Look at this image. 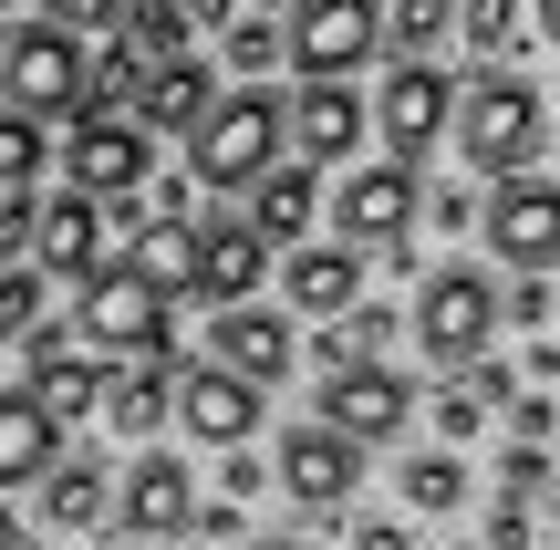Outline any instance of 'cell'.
<instances>
[{"instance_id": "obj_1", "label": "cell", "mask_w": 560, "mask_h": 550, "mask_svg": "<svg viewBox=\"0 0 560 550\" xmlns=\"http://www.w3.org/2000/svg\"><path fill=\"white\" fill-rule=\"evenodd\" d=\"M446 136H457V156L478 166L488 187L499 177H529L540 166V136H550V104L529 73H509V62H478V73L457 83V115H446Z\"/></svg>"}, {"instance_id": "obj_2", "label": "cell", "mask_w": 560, "mask_h": 550, "mask_svg": "<svg viewBox=\"0 0 560 550\" xmlns=\"http://www.w3.org/2000/svg\"><path fill=\"white\" fill-rule=\"evenodd\" d=\"M260 166H280V94L270 83H240V94H219L187 125V177L198 187H249Z\"/></svg>"}, {"instance_id": "obj_3", "label": "cell", "mask_w": 560, "mask_h": 550, "mask_svg": "<svg viewBox=\"0 0 560 550\" xmlns=\"http://www.w3.org/2000/svg\"><path fill=\"white\" fill-rule=\"evenodd\" d=\"M73 332L94 353H136V364H166V291L136 281L125 260H94L83 270V302H73Z\"/></svg>"}, {"instance_id": "obj_4", "label": "cell", "mask_w": 560, "mask_h": 550, "mask_svg": "<svg viewBox=\"0 0 560 550\" xmlns=\"http://www.w3.org/2000/svg\"><path fill=\"white\" fill-rule=\"evenodd\" d=\"M405 332H416L425 364H478L488 332H499V281H488V270H425Z\"/></svg>"}, {"instance_id": "obj_5", "label": "cell", "mask_w": 560, "mask_h": 550, "mask_svg": "<svg viewBox=\"0 0 560 550\" xmlns=\"http://www.w3.org/2000/svg\"><path fill=\"white\" fill-rule=\"evenodd\" d=\"M73 94H83V42L73 32H52V21L0 32V115L52 125V115H73Z\"/></svg>"}, {"instance_id": "obj_6", "label": "cell", "mask_w": 560, "mask_h": 550, "mask_svg": "<svg viewBox=\"0 0 560 550\" xmlns=\"http://www.w3.org/2000/svg\"><path fill=\"white\" fill-rule=\"evenodd\" d=\"M478 239L499 249L520 281L560 270V177H499V187L478 198Z\"/></svg>"}, {"instance_id": "obj_7", "label": "cell", "mask_w": 560, "mask_h": 550, "mask_svg": "<svg viewBox=\"0 0 560 550\" xmlns=\"http://www.w3.org/2000/svg\"><path fill=\"white\" fill-rule=\"evenodd\" d=\"M446 115H457V73H446V62H395L384 94L363 104V125L395 145V166H425V156H436Z\"/></svg>"}, {"instance_id": "obj_8", "label": "cell", "mask_w": 560, "mask_h": 550, "mask_svg": "<svg viewBox=\"0 0 560 550\" xmlns=\"http://www.w3.org/2000/svg\"><path fill=\"white\" fill-rule=\"evenodd\" d=\"M384 52V0H291V32H280V62L301 73H363Z\"/></svg>"}, {"instance_id": "obj_9", "label": "cell", "mask_w": 560, "mask_h": 550, "mask_svg": "<svg viewBox=\"0 0 560 550\" xmlns=\"http://www.w3.org/2000/svg\"><path fill=\"white\" fill-rule=\"evenodd\" d=\"M416 166H342V187H332V208H322V219H332V239L342 249H363V260H374L384 239H405V229H416Z\"/></svg>"}, {"instance_id": "obj_10", "label": "cell", "mask_w": 560, "mask_h": 550, "mask_svg": "<svg viewBox=\"0 0 560 550\" xmlns=\"http://www.w3.org/2000/svg\"><path fill=\"white\" fill-rule=\"evenodd\" d=\"M270 478H280V499H291V510L332 519V510H353V489H363V447H353V436H332V426L312 416V426H291V436H280Z\"/></svg>"}, {"instance_id": "obj_11", "label": "cell", "mask_w": 560, "mask_h": 550, "mask_svg": "<svg viewBox=\"0 0 560 550\" xmlns=\"http://www.w3.org/2000/svg\"><path fill=\"white\" fill-rule=\"evenodd\" d=\"M312 416L332 436H353V447H384V436L416 426V385H405L395 364H342V374H322V406Z\"/></svg>"}, {"instance_id": "obj_12", "label": "cell", "mask_w": 560, "mask_h": 550, "mask_svg": "<svg viewBox=\"0 0 560 550\" xmlns=\"http://www.w3.org/2000/svg\"><path fill=\"white\" fill-rule=\"evenodd\" d=\"M62 166H73L83 198H136L145 177H156V145H145L136 115H73V145H62Z\"/></svg>"}, {"instance_id": "obj_13", "label": "cell", "mask_w": 560, "mask_h": 550, "mask_svg": "<svg viewBox=\"0 0 560 550\" xmlns=\"http://www.w3.org/2000/svg\"><path fill=\"white\" fill-rule=\"evenodd\" d=\"M280 145H291L301 166H353V145H363V94H353V73L301 83V94L280 104Z\"/></svg>"}, {"instance_id": "obj_14", "label": "cell", "mask_w": 560, "mask_h": 550, "mask_svg": "<svg viewBox=\"0 0 560 550\" xmlns=\"http://www.w3.org/2000/svg\"><path fill=\"white\" fill-rule=\"evenodd\" d=\"M270 281V239L249 219H198V239H187V291H198L208 312L219 302H260Z\"/></svg>"}, {"instance_id": "obj_15", "label": "cell", "mask_w": 560, "mask_h": 550, "mask_svg": "<svg viewBox=\"0 0 560 550\" xmlns=\"http://www.w3.org/2000/svg\"><path fill=\"white\" fill-rule=\"evenodd\" d=\"M166 426H187L198 447H249V436H260V385H240L229 364H187Z\"/></svg>"}, {"instance_id": "obj_16", "label": "cell", "mask_w": 560, "mask_h": 550, "mask_svg": "<svg viewBox=\"0 0 560 550\" xmlns=\"http://www.w3.org/2000/svg\"><path fill=\"white\" fill-rule=\"evenodd\" d=\"M208 364H229L240 385H280V374L301 364V332H291V312L219 302V323H208Z\"/></svg>"}, {"instance_id": "obj_17", "label": "cell", "mask_w": 560, "mask_h": 550, "mask_svg": "<svg viewBox=\"0 0 560 550\" xmlns=\"http://www.w3.org/2000/svg\"><path fill=\"white\" fill-rule=\"evenodd\" d=\"M21 260L42 270V281H83V270L104 260V208L83 198V187H62V198H32V249Z\"/></svg>"}, {"instance_id": "obj_18", "label": "cell", "mask_w": 560, "mask_h": 550, "mask_svg": "<svg viewBox=\"0 0 560 550\" xmlns=\"http://www.w3.org/2000/svg\"><path fill=\"white\" fill-rule=\"evenodd\" d=\"M187 510H198V478H187V457H166V447H145L136 468L115 478V519L136 540H177Z\"/></svg>"}, {"instance_id": "obj_19", "label": "cell", "mask_w": 560, "mask_h": 550, "mask_svg": "<svg viewBox=\"0 0 560 550\" xmlns=\"http://www.w3.org/2000/svg\"><path fill=\"white\" fill-rule=\"evenodd\" d=\"M21 364H32V406L52 416V426H83V416L104 406V364H83V353L62 343L52 323H32V332H21Z\"/></svg>"}, {"instance_id": "obj_20", "label": "cell", "mask_w": 560, "mask_h": 550, "mask_svg": "<svg viewBox=\"0 0 560 550\" xmlns=\"http://www.w3.org/2000/svg\"><path fill=\"white\" fill-rule=\"evenodd\" d=\"M208 104H219V73H208L198 52H166L156 73H136V104H125V115H136L145 136H187Z\"/></svg>"}, {"instance_id": "obj_21", "label": "cell", "mask_w": 560, "mask_h": 550, "mask_svg": "<svg viewBox=\"0 0 560 550\" xmlns=\"http://www.w3.org/2000/svg\"><path fill=\"white\" fill-rule=\"evenodd\" d=\"M280 302L291 312H312V323H332L342 302H363V249H291V260H280Z\"/></svg>"}, {"instance_id": "obj_22", "label": "cell", "mask_w": 560, "mask_h": 550, "mask_svg": "<svg viewBox=\"0 0 560 550\" xmlns=\"http://www.w3.org/2000/svg\"><path fill=\"white\" fill-rule=\"evenodd\" d=\"M32 489H42V530H104V519H115V478H104V457H52Z\"/></svg>"}, {"instance_id": "obj_23", "label": "cell", "mask_w": 560, "mask_h": 550, "mask_svg": "<svg viewBox=\"0 0 560 550\" xmlns=\"http://www.w3.org/2000/svg\"><path fill=\"white\" fill-rule=\"evenodd\" d=\"M166 406H177V374H166V364H125V374H104V426H115V436H136V447H156V436H166Z\"/></svg>"}, {"instance_id": "obj_24", "label": "cell", "mask_w": 560, "mask_h": 550, "mask_svg": "<svg viewBox=\"0 0 560 550\" xmlns=\"http://www.w3.org/2000/svg\"><path fill=\"white\" fill-rule=\"evenodd\" d=\"M322 219V187H312V166H260L249 177V229H260L270 249H301V229Z\"/></svg>"}, {"instance_id": "obj_25", "label": "cell", "mask_w": 560, "mask_h": 550, "mask_svg": "<svg viewBox=\"0 0 560 550\" xmlns=\"http://www.w3.org/2000/svg\"><path fill=\"white\" fill-rule=\"evenodd\" d=\"M229 11H240V0H125V42L166 62V52H187L198 32H219Z\"/></svg>"}, {"instance_id": "obj_26", "label": "cell", "mask_w": 560, "mask_h": 550, "mask_svg": "<svg viewBox=\"0 0 560 550\" xmlns=\"http://www.w3.org/2000/svg\"><path fill=\"white\" fill-rule=\"evenodd\" d=\"M52 457H62V426L32 406V395H0V499H11V489H32Z\"/></svg>"}, {"instance_id": "obj_27", "label": "cell", "mask_w": 560, "mask_h": 550, "mask_svg": "<svg viewBox=\"0 0 560 550\" xmlns=\"http://www.w3.org/2000/svg\"><path fill=\"white\" fill-rule=\"evenodd\" d=\"M395 489H405V510L446 519V510H467V457H457V447H416V457L395 468Z\"/></svg>"}, {"instance_id": "obj_28", "label": "cell", "mask_w": 560, "mask_h": 550, "mask_svg": "<svg viewBox=\"0 0 560 550\" xmlns=\"http://www.w3.org/2000/svg\"><path fill=\"white\" fill-rule=\"evenodd\" d=\"M136 73H145V52H136L125 32H104V62H83L73 115H125V104H136Z\"/></svg>"}, {"instance_id": "obj_29", "label": "cell", "mask_w": 560, "mask_h": 550, "mask_svg": "<svg viewBox=\"0 0 560 550\" xmlns=\"http://www.w3.org/2000/svg\"><path fill=\"white\" fill-rule=\"evenodd\" d=\"M187 239H198V219H145L125 270H136V281H156L166 302H177V291H187Z\"/></svg>"}, {"instance_id": "obj_30", "label": "cell", "mask_w": 560, "mask_h": 550, "mask_svg": "<svg viewBox=\"0 0 560 550\" xmlns=\"http://www.w3.org/2000/svg\"><path fill=\"white\" fill-rule=\"evenodd\" d=\"M457 32V0H384V42L405 62H436V42Z\"/></svg>"}, {"instance_id": "obj_31", "label": "cell", "mask_w": 560, "mask_h": 550, "mask_svg": "<svg viewBox=\"0 0 560 550\" xmlns=\"http://www.w3.org/2000/svg\"><path fill=\"white\" fill-rule=\"evenodd\" d=\"M219 62L260 83L270 62H280V21H270V11H229V21H219Z\"/></svg>"}, {"instance_id": "obj_32", "label": "cell", "mask_w": 560, "mask_h": 550, "mask_svg": "<svg viewBox=\"0 0 560 550\" xmlns=\"http://www.w3.org/2000/svg\"><path fill=\"white\" fill-rule=\"evenodd\" d=\"M457 42L478 62H509V42H520V0H457Z\"/></svg>"}, {"instance_id": "obj_33", "label": "cell", "mask_w": 560, "mask_h": 550, "mask_svg": "<svg viewBox=\"0 0 560 550\" xmlns=\"http://www.w3.org/2000/svg\"><path fill=\"white\" fill-rule=\"evenodd\" d=\"M32 323H42V270L11 260V270H0V343H21Z\"/></svg>"}, {"instance_id": "obj_34", "label": "cell", "mask_w": 560, "mask_h": 550, "mask_svg": "<svg viewBox=\"0 0 560 550\" xmlns=\"http://www.w3.org/2000/svg\"><path fill=\"white\" fill-rule=\"evenodd\" d=\"M32 177H42V125L0 115V187H32Z\"/></svg>"}, {"instance_id": "obj_35", "label": "cell", "mask_w": 560, "mask_h": 550, "mask_svg": "<svg viewBox=\"0 0 560 550\" xmlns=\"http://www.w3.org/2000/svg\"><path fill=\"white\" fill-rule=\"evenodd\" d=\"M499 489H509V499H550V457L509 436V447H499Z\"/></svg>"}, {"instance_id": "obj_36", "label": "cell", "mask_w": 560, "mask_h": 550, "mask_svg": "<svg viewBox=\"0 0 560 550\" xmlns=\"http://www.w3.org/2000/svg\"><path fill=\"white\" fill-rule=\"evenodd\" d=\"M478 426H488V406H478L467 385H446V395H436V447H467Z\"/></svg>"}, {"instance_id": "obj_37", "label": "cell", "mask_w": 560, "mask_h": 550, "mask_svg": "<svg viewBox=\"0 0 560 550\" xmlns=\"http://www.w3.org/2000/svg\"><path fill=\"white\" fill-rule=\"evenodd\" d=\"M52 32H125V0H52Z\"/></svg>"}, {"instance_id": "obj_38", "label": "cell", "mask_w": 560, "mask_h": 550, "mask_svg": "<svg viewBox=\"0 0 560 550\" xmlns=\"http://www.w3.org/2000/svg\"><path fill=\"white\" fill-rule=\"evenodd\" d=\"M177 540H249V519H240V499H198Z\"/></svg>"}, {"instance_id": "obj_39", "label": "cell", "mask_w": 560, "mask_h": 550, "mask_svg": "<svg viewBox=\"0 0 560 550\" xmlns=\"http://www.w3.org/2000/svg\"><path fill=\"white\" fill-rule=\"evenodd\" d=\"M270 489V457H249V447H219V499H260Z\"/></svg>"}, {"instance_id": "obj_40", "label": "cell", "mask_w": 560, "mask_h": 550, "mask_svg": "<svg viewBox=\"0 0 560 550\" xmlns=\"http://www.w3.org/2000/svg\"><path fill=\"white\" fill-rule=\"evenodd\" d=\"M478 550H529V499H509V489L488 499V540Z\"/></svg>"}, {"instance_id": "obj_41", "label": "cell", "mask_w": 560, "mask_h": 550, "mask_svg": "<svg viewBox=\"0 0 560 550\" xmlns=\"http://www.w3.org/2000/svg\"><path fill=\"white\" fill-rule=\"evenodd\" d=\"M32 249V187H0V270Z\"/></svg>"}, {"instance_id": "obj_42", "label": "cell", "mask_w": 560, "mask_h": 550, "mask_svg": "<svg viewBox=\"0 0 560 550\" xmlns=\"http://www.w3.org/2000/svg\"><path fill=\"white\" fill-rule=\"evenodd\" d=\"M416 219H436V229H478V187H436V198H416Z\"/></svg>"}, {"instance_id": "obj_43", "label": "cell", "mask_w": 560, "mask_h": 550, "mask_svg": "<svg viewBox=\"0 0 560 550\" xmlns=\"http://www.w3.org/2000/svg\"><path fill=\"white\" fill-rule=\"evenodd\" d=\"M550 426H560V406H550V395H509V436H520V447H540Z\"/></svg>"}, {"instance_id": "obj_44", "label": "cell", "mask_w": 560, "mask_h": 550, "mask_svg": "<svg viewBox=\"0 0 560 550\" xmlns=\"http://www.w3.org/2000/svg\"><path fill=\"white\" fill-rule=\"evenodd\" d=\"M467 395H478V406H509V395H520V364H488L478 353V364H467Z\"/></svg>"}, {"instance_id": "obj_45", "label": "cell", "mask_w": 560, "mask_h": 550, "mask_svg": "<svg viewBox=\"0 0 560 550\" xmlns=\"http://www.w3.org/2000/svg\"><path fill=\"white\" fill-rule=\"evenodd\" d=\"M499 323L540 332V323H550V281H520V291H509V302H499Z\"/></svg>"}, {"instance_id": "obj_46", "label": "cell", "mask_w": 560, "mask_h": 550, "mask_svg": "<svg viewBox=\"0 0 560 550\" xmlns=\"http://www.w3.org/2000/svg\"><path fill=\"white\" fill-rule=\"evenodd\" d=\"M353 550H416V530L384 519V510H363V519H353Z\"/></svg>"}, {"instance_id": "obj_47", "label": "cell", "mask_w": 560, "mask_h": 550, "mask_svg": "<svg viewBox=\"0 0 560 550\" xmlns=\"http://www.w3.org/2000/svg\"><path fill=\"white\" fill-rule=\"evenodd\" d=\"M529 374H540V385L560 374V332H540V343H529Z\"/></svg>"}, {"instance_id": "obj_48", "label": "cell", "mask_w": 560, "mask_h": 550, "mask_svg": "<svg viewBox=\"0 0 560 550\" xmlns=\"http://www.w3.org/2000/svg\"><path fill=\"white\" fill-rule=\"evenodd\" d=\"M529 21H540V42H560V0H529Z\"/></svg>"}, {"instance_id": "obj_49", "label": "cell", "mask_w": 560, "mask_h": 550, "mask_svg": "<svg viewBox=\"0 0 560 550\" xmlns=\"http://www.w3.org/2000/svg\"><path fill=\"white\" fill-rule=\"evenodd\" d=\"M240 550H301V540H240Z\"/></svg>"}, {"instance_id": "obj_50", "label": "cell", "mask_w": 560, "mask_h": 550, "mask_svg": "<svg viewBox=\"0 0 560 550\" xmlns=\"http://www.w3.org/2000/svg\"><path fill=\"white\" fill-rule=\"evenodd\" d=\"M11 540H21V530H11V510H0V550H11Z\"/></svg>"}, {"instance_id": "obj_51", "label": "cell", "mask_w": 560, "mask_h": 550, "mask_svg": "<svg viewBox=\"0 0 560 550\" xmlns=\"http://www.w3.org/2000/svg\"><path fill=\"white\" fill-rule=\"evenodd\" d=\"M249 11H280V0H249Z\"/></svg>"}, {"instance_id": "obj_52", "label": "cell", "mask_w": 560, "mask_h": 550, "mask_svg": "<svg viewBox=\"0 0 560 550\" xmlns=\"http://www.w3.org/2000/svg\"><path fill=\"white\" fill-rule=\"evenodd\" d=\"M11 550H32V540H11Z\"/></svg>"}, {"instance_id": "obj_53", "label": "cell", "mask_w": 560, "mask_h": 550, "mask_svg": "<svg viewBox=\"0 0 560 550\" xmlns=\"http://www.w3.org/2000/svg\"><path fill=\"white\" fill-rule=\"evenodd\" d=\"M550 312H560V291H550Z\"/></svg>"}, {"instance_id": "obj_54", "label": "cell", "mask_w": 560, "mask_h": 550, "mask_svg": "<svg viewBox=\"0 0 560 550\" xmlns=\"http://www.w3.org/2000/svg\"><path fill=\"white\" fill-rule=\"evenodd\" d=\"M0 11H11V0H0Z\"/></svg>"}]
</instances>
